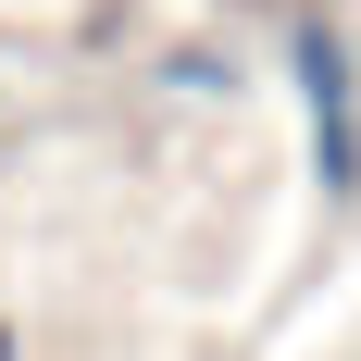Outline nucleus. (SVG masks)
I'll use <instances>...</instances> for the list:
<instances>
[{
    "instance_id": "obj_1",
    "label": "nucleus",
    "mask_w": 361,
    "mask_h": 361,
    "mask_svg": "<svg viewBox=\"0 0 361 361\" xmlns=\"http://www.w3.org/2000/svg\"><path fill=\"white\" fill-rule=\"evenodd\" d=\"M287 63H299V100H312V175H324V200H349L361 187V63H349V37L324 25V13H299L287 37Z\"/></svg>"
},
{
    "instance_id": "obj_2",
    "label": "nucleus",
    "mask_w": 361,
    "mask_h": 361,
    "mask_svg": "<svg viewBox=\"0 0 361 361\" xmlns=\"http://www.w3.org/2000/svg\"><path fill=\"white\" fill-rule=\"evenodd\" d=\"M0 361H13V324H0Z\"/></svg>"
}]
</instances>
